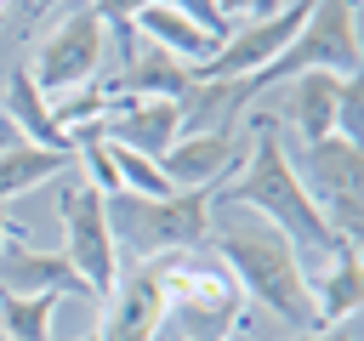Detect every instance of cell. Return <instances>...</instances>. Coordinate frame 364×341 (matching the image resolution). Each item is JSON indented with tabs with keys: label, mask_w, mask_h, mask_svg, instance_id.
Masks as SVG:
<instances>
[{
	"label": "cell",
	"mask_w": 364,
	"mask_h": 341,
	"mask_svg": "<svg viewBox=\"0 0 364 341\" xmlns=\"http://www.w3.org/2000/svg\"><path fill=\"white\" fill-rule=\"evenodd\" d=\"M91 131L102 142H119V148H136L148 159H159L176 136H182V102H165V97H108V114L91 119Z\"/></svg>",
	"instance_id": "obj_10"
},
{
	"label": "cell",
	"mask_w": 364,
	"mask_h": 341,
	"mask_svg": "<svg viewBox=\"0 0 364 341\" xmlns=\"http://www.w3.org/2000/svg\"><path fill=\"white\" fill-rule=\"evenodd\" d=\"M63 296H0V335L6 341H51V313Z\"/></svg>",
	"instance_id": "obj_19"
},
{
	"label": "cell",
	"mask_w": 364,
	"mask_h": 341,
	"mask_svg": "<svg viewBox=\"0 0 364 341\" xmlns=\"http://www.w3.org/2000/svg\"><path fill=\"white\" fill-rule=\"evenodd\" d=\"M102 216L119 250V267L136 261H159L176 250H199L205 227H210V193H165V199H142V193H102Z\"/></svg>",
	"instance_id": "obj_4"
},
{
	"label": "cell",
	"mask_w": 364,
	"mask_h": 341,
	"mask_svg": "<svg viewBox=\"0 0 364 341\" xmlns=\"http://www.w3.org/2000/svg\"><path fill=\"white\" fill-rule=\"evenodd\" d=\"M296 182L307 188L313 210L324 216V227L336 239H353L358 222H364V199H358V142L347 136H318V142H301V159H290ZM358 244V239H353Z\"/></svg>",
	"instance_id": "obj_5"
},
{
	"label": "cell",
	"mask_w": 364,
	"mask_h": 341,
	"mask_svg": "<svg viewBox=\"0 0 364 341\" xmlns=\"http://www.w3.org/2000/svg\"><path fill=\"white\" fill-rule=\"evenodd\" d=\"M85 6H91V11H97V23L119 40V51L131 57V51H136V28H131V23H136V11H142V6H154V0H85Z\"/></svg>",
	"instance_id": "obj_21"
},
{
	"label": "cell",
	"mask_w": 364,
	"mask_h": 341,
	"mask_svg": "<svg viewBox=\"0 0 364 341\" xmlns=\"http://www.w3.org/2000/svg\"><path fill=\"white\" fill-rule=\"evenodd\" d=\"M11 136H17V125H11V119H6V114H0V148H6V142H11Z\"/></svg>",
	"instance_id": "obj_25"
},
{
	"label": "cell",
	"mask_w": 364,
	"mask_h": 341,
	"mask_svg": "<svg viewBox=\"0 0 364 341\" xmlns=\"http://www.w3.org/2000/svg\"><path fill=\"white\" fill-rule=\"evenodd\" d=\"M0 296H85V301H97L85 290V278L68 267V256L28 244V233L17 222L0 239Z\"/></svg>",
	"instance_id": "obj_9"
},
{
	"label": "cell",
	"mask_w": 364,
	"mask_h": 341,
	"mask_svg": "<svg viewBox=\"0 0 364 341\" xmlns=\"http://www.w3.org/2000/svg\"><path fill=\"white\" fill-rule=\"evenodd\" d=\"M0 114L17 125V136H23V142H40V148H63V153H74V142L57 131L51 102L40 97V85H34L28 63H17V68H11V80H6V91H0Z\"/></svg>",
	"instance_id": "obj_17"
},
{
	"label": "cell",
	"mask_w": 364,
	"mask_h": 341,
	"mask_svg": "<svg viewBox=\"0 0 364 341\" xmlns=\"http://www.w3.org/2000/svg\"><path fill=\"white\" fill-rule=\"evenodd\" d=\"M23 6H28V11H51L57 0H23Z\"/></svg>",
	"instance_id": "obj_26"
},
{
	"label": "cell",
	"mask_w": 364,
	"mask_h": 341,
	"mask_svg": "<svg viewBox=\"0 0 364 341\" xmlns=\"http://www.w3.org/2000/svg\"><path fill=\"white\" fill-rule=\"evenodd\" d=\"M108 159H114V176H119L125 193H142V199H165V193H176V188L165 182L159 159H148V153H136V148H119V142H108Z\"/></svg>",
	"instance_id": "obj_20"
},
{
	"label": "cell",
	"mask_w": 364,
	"mask_h": 341,
	"mask_svg": "<svg viewBox=\"0 0 364 341\" xmlns=\"http://www.w3.org/2000/svg\"><path fill=\"white\" fill-rule=\"evenodd\" d=\"M307 341H358V318H341V324H324L318 335H307Z\"/></svg>",
	"instance_id": "obj_23"
},
{
	"label": "cell",
	"mask_w": 364,
	"mask_h": 341,
	"mask_svg": "<svg viewBox=\"0 0 364 341\" xmlns=\"http://www.w3.org/2000/svg\"><path fill=\"white\" fill-rule=\"evenodd\" d=\"M68 170H74V153L11 136V142L0 148V210H6V199H17V193H28V188L51 182V176H68Z\"/></svg>",
	"instance_id": "obj_18"
},
{
	"label": "cell",
	"mask_w": 364,
	"mask_h": 341,
	"mask_svg": "<svg viewBox=\"0 0 364 341\" xmlns=\"http://www.w3.org/2000/svg\"><path fill=\"white\" fill-rule=\"evenodd\" d=\"M102 51H108V28H102V23H97V11L80 0L74 11H63V23H51V28H46V40L34 45L28 74H34L40 97H63V91H80V85H91V80H97Z\"/></svg>",
	"instance_id": "obj_6"
},
{
	"label": "cell",
	"mask_w": 364,
	"mask_h": 341,
	"mask_svg": "<svg viewBox=\"0 0 364 341\" xmlns=\"http://www.w3.org/2000/svg\"><path fill=\"white\" fill-rule=\"evenodd\" d=\"M131 28H136V40H142V45H159L165 57H176V63H188V68H193V63H205V57L222 45L216 34H205L199 23H188V17H182L176 6H165V0L142 6Z\"/></svg>",
	"instance_id": "obj_16"
},
{
	"label": "cell",
	"mask_w": 364,
	"mask_h": 341,
	"mask_svg": "<svg viewBox=\"0 0 364 341\" xmlns=\"http://www.w3.org/2000/svg\"><path fill=\"white\" fill-rule=\"evenodd\" d=\"M6 11H11V0H0V23H6Z\"/></svg>",
	"instance_id": "obj_28"
},
{
	"label": "cell",
	"mask_w": 364,
	"mask_h": 341,
	"mask_svg": "<svg viewBox=\"0 0 364 341\" xmlns=\"http://www.w3.org/2000/svg\"><path fill=\"white\" fill-rule=\"evenodd\" d=\"M165 6H176L188 23H199L205 34H216V40H228V23L216 17V0H165Z\"/></svg>",
	"instance_id": "obj_22"
},
{
	"label": "cell",
	"mask_w": 364,
	"mask_h": 341,
	"mask_svg": "<svg viewBox=\"0 0 364 341\" xmlns=\"http://www.w3.org/2000/svg\"><path fill=\"white\" fill-rule=\"evenodd\" d=\"M6 227H11V222H6V210H0V239H6Z\"/></svg>",
	"instance_id": "obj_27"
},
{
	"label": "cell",
	"mask_w": 364,
	"mask_h": 341,
	"mask_svg": "<svg viewBox=\"0 0 364 341\" xmlns=\"http://www.w3.org/2000/svg\"><path fill=\"white\" fill-rule=\"evenodd\" d=\"M154 284H159V324H171V341H228L239 330V307L245 290L233 284V273L199 244V250H176L148 261Z\"/></svg>",
	"instance_id": "obj_3"
},
{
	"label": "cell",
	"mask_w": 364,
	"mask_h": 341,
	"mask_svg": "<svg viewBox=\"0 0 364 341\" xmlns=\"http://www.w3.org/2000/svg\"><path fill=\"white\" fill-rule=\"evenodd\" d=\"M108 307H102V324L91 330L97 341H154L165 324V313H159V284H154V267L148 261H136V267H119V278H114V290L102 296Z\"/></svg>",
	"instance_id": "obj_11"
},
{
	"label": "cell",
	"mask_w": 364,
	"mask_h": 341,
	"mask_svg": "<svg viewBox=\"0 0 364 341\" xmlns=\"http://www.w3.org/2000/svg\"><path fill=\"white\" fill-rule=\"evenodd\" d=\"M222 199H228V205H245V210H256V216H267V222L296 244V256L330 261L341 244H353V239H336V233L324 227V216L313 210L307 188H301L296 170H290V153H284L273 119H256V142H250V153H245V170L222 188Z\"/></svg>",
	"instance_id": "obj_2"
},
{
	"label": "cell",
	"mask_w": 364,
	"mask_h": 341,
	"mask_svg": "<svg viewBox=\"0 0 364 341\" xmlns=\"http://www.w3.org/2000/svg\"><path fill=\"white\" fill-rule=\"evenodd\" d=\"M233 159H239L233 131H205V125H193V131H182V136L159 153V170H165V182H171L176 193H205L210 182H222V176L233 170Z\"/></svg>",
	"instance_id": "obj_12"
},
{
	"label": "cell",
	"mask_w": 364,
	"mask_h": 341,
	"mask_svg": "<svg viewBox=\"0 0 364 341\" xmlns=\"http://www.w3.org/2000/svg\"><path fill=\"white\" fill-rule=\"evenodd\" d=\"M353 80H358V74H353ZM341 91H347V80H341V74H324V68H307V74L284 80V114H290V125L301 131V142L336 136Z\"/></svg>",
	"instance_id": "obj_13"
},
{
	"label": "cell",
	"mask_w": 364,
	"mask_h": 341,
	"mask_svg": "<svg viewBox=\"0 0 364 341\" xmlns=\"http://www.w3.org/2000/svg\"><path fill=\"white\" fill-rule=\"evenodd\" d=\"M57 216H63V256H68V267L102 301L114 290V278H119V250H114V233H108V216H102V193L91 182H68L57 193Z\"/></svg>",
	"instance_id": "obj_7"
},
{
	"label": "cell",
	"mask_w": 364,
	"mask_h": 341,
	"mask_svg": "<svg viewBox=\"0 0 364 341\" xmlns=\"http://www.w3.org/2000/svg\"><path fill=\"white\" fill-rule=\"evenodd\" d=\"M250 11H256V23H262V17H273V11H284V0H250Z\"/></svg>",
	"instance_id": "obj_24"
},
{
	"label": "cell",
	"mask_w": 364,
	"mask_h": 341,
	"mask_svg": "<svg viewBox=\"0 0 364 341\" xmlns=\"http://www.w3.org/2000/svg\"><path fill=\"white\" fill-rule=\"evenodd\" d=\"M313 6H318V0H296V6H284V11H273V17H262V23H250V28L228 34L205 63H193V68H188V74H193V85H228V80H245V74L267 68V63L296 40V28L313 17Z\"/></svg>",
	"instance_id": "obj_8"
},
{
	"label": "cell",
	"mask_w": 364,
	"mask_h": 341,
	"mask_svg": "<svg viewBox=\"0 0 364 341\" xmlns=\"http://www.w3.org/2000/svg\"><path fill=\"white\" fill-rule=\"evenodd\" d=\"M205 250L233 273V284L262 301L279 324L290 330H313V290H307V267L296 256V244L256 210L210 199V227H205Z\"/></svg>",
	"instance_id": "obj_1"
},
{
	"label": "cell",
	"mask_w": 364,
	"mask_h": 341,
	"mask_svg": "<svg viewBox=\"0 0 364 341\" xmlns=\"http://www.w3.org/2000/svg\"><path fill=\"white\" fill-rule=\"evenodd\" d=\"M102 91H108V97H165V102H182V97L193 91V74H188V63L165 57L159 45H136V51L125 57L119 80L102 85Z\"/></svg>",
	"instance_id": "obj_14"
},
{
	"label": "cell",
	"mask_w": 364,
	"mask_h": 341,
	"mask_svg": "<svg viewBox=\"0 0 364 341\" xmlns=\"http://www.w3.org/2000/svg\"><path fill=\"white\" fill-rule=\"evenodd\" d=\"M307 290H313V324L358 318V307H364V256H358V244H341L330 256V267L318 278H307Z\"/></svg>",
	"instance_id": "obj_15"
},
{
	"label": "cell",
	"mask_w": 364,
	"mask_h": 341,
	"mask_svg": "<svg viewBox=\"0 0 364 341\" xmlns=\"http://www.w3.org/2000/svg\"><path fill=\"white\" fill-rule=\"evenodd\" d=\"M80 341H97V335H91V330H85V335H80Z\"/></svg>",
	"instance_id": "obj_29"
}]
</instances>
